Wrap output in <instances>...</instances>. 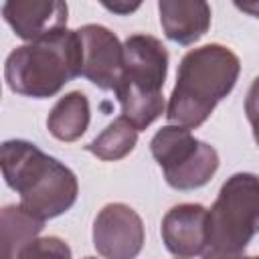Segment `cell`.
Returning <instances> with one entry per match:
<instances>
[{
  "label": "cell",
  "mask_w": 259,
  "mask_h": 259,
  "mask_svg": "<svg viewBox=\"0 0 259 259\" xmlns=\"http://www.w3.org/2000/svg\"><path fill=\"white\" fill-rule=\"evenodd\" d=\"M144 223L140 214L123 204H105L93 223V247L107 259H132L144 247Z\"/></svg>",
  "instance_id": "obj_7"
},
{
  "label": "cell",
  "mask_w": 259,
  "mask_h": 259,
  "mask_svg": "<svg viewBox=\"0 0 259 259\" xmlns=\"http://www.w3.org/2000/svg\"><path fill=\"white\" fill-rule=\"evenodd\" d=\"M168 75V51L152 34H132L123 40V73L113 89L121 115L138 132L164 113L162 87Z\"/></svg>",
  "instance_id": "obj_4"
},
{
  "label": "cell",
  "mask_w": 259,
  "mask_h": 259,
  "mask_svg": "<svg viewBox=\"0 0 259 259\" xmlns=\"http://www.w3.org/2000/svg\"><path fill=\"white\" fill-rule=\"evenodd\" d=\"M233 4H235L241 12L259 18V0H233Z\"/></svg>",
  "instance_id": "obj_18"
},
{
  "label": "cell",
  "mask_w": 259,
  "mask_h": 259,
  "mask_svg": "<svg viewBox=\"0 0 259 259\" xmlns=\"http://www.w3.org/2000/svg\"><path fill=\"white\" fill-rule=\"evenodd\" d=\"M160 233L164 247L174 257L204 255L208 241V210L194 202L176 204L164 214Z\"/></svg>",
  "instance_id": "obj_10"
},
{
  "label": "cell",
  "mask_w": 259,
  "mask_h": 259,
  "mask_svg": "<svg viewBox=\"0 0 259 259\" xmlns=\"http://www.w3.org/2000/svg\"><path fill=\"white\" fill-rule=\"evenodd\" d=\"M138 144V127L123 115L113 119L95 140H91L85 150L95 154L99 160L115 162L125 158Z\"/></svg>",
  "instance_id": "obj_14"
},
{
  "label": "cell",
  "mask_w": 259,
  "mask_h": 259,
  "mask_svg": "<svg viewBox=\"0 0 259 259\" xmlns=\"http://www.w3.org/2000/svg\"><path fill=\"white\" fill-rule=\"evenodd\" d=\"M45 221L28 212L22 204H8L0 212V243L2 255L12 259L20 257V253L36 241L38 233L42 231Z\"/></svg>",
  "instance_id": "obj_13"
},
{
  "label": "cell",
  "mask_w": 259,
  "mask_h": 259,
  "mask_svg": "<svg viewBox=\"0 0 259 259\" xmlns=\"http://www.w3.org/2000/svg\"><path fill=\"white\" fill-rule=\"evenodd\" d=\"M245 113H247V119H249L251 130H253L255 144L259 146V77H255V81L251 83V87L247 91V97H245Z\"/></svg>",
  "instance_id": "obj_16"
},
{
  "label": "cell",
  "mask_w": 259,
  "mask_h": 259,
  "mask_svg": "<svg viewBox=\"0 0 259 259\" xmlns=\"http://www.w3.org/2000/svg\"><path fill=\"white\" fill-rule=\"evenodd\" d=\"M89 119V99L81 91H71L53 105L47 117V127L53 138L61 142H75L87 132Z\"/></svg>",
  "instance_id": "obj_12"
},
{
  "label": "cell",
  "mask_w": 259,
  "mask_h": 259,
  "mask_svg": "<svg viewBox=\"0 0 259 259\" xmlns=\"http://www.w3.org/2000/svg\"><path fill=\"white\" fill-rule=\"evenodd\" d=\"M83 49L77 30L61 28L40 40L26 42L6 57L4 79L10 91L47 99L81 75Z\"/></svg>",
  "instance_id": "obj_3"
},
{
  "label": "cell",
  "mask_w": 259,
  "mask_h": 259,
  "mask_svg": "<svg viewBox=\"0 0 259 259\" xmlns=\"http://www.w3.org/2000/svg\"><path fill=\"white\" fill-rule=\"evenodd\" d=\"M2 16L18 38L32 42L67 28L69 6L65 0H6Z\"/></svg>",
  "instance_id": "obj_9"
},
{
  "label": "cell",
  "mask_w": 259,
  "mask_h": 259,
  "mask_svg": "<svg viewBox=\"0 0 259 259\" xmlns=\"http://www.w3.org/2000/svg\"><path fill=\"white\" fill-rule=\"evenodd\" d=\"M239 73V57L219 42L188 51L178 65L176 83L168 99V121L188 130L200 127L219 101L233 91Z\"/></svg>",
  "instance_id": "obj_1"
},
{
  "label": "cell",
  "mask_w": 259,
  "mask_h": 259,
  "mask_svg": "<svg viewBox=\"0 0 259 259\" xmlns=\"http://www.w3.org/2000/svg\"><path fill=\"white\" fill-rule=\"evenodd\" d=\"M144 0H99V4L109 10L111 14H117V16H127V14H134L140 6H142Z\"/></svg>",
  "instance_id": "obj_17"
},
{
  "label": "cell",
  "mask_w": 259,
  "mask_h": 259,
  "mask_svg": "<svg viewBox=\"0 0 259 259\" xmlns=\"http://www.w3.org/2000/svg\"><path fill=\"white\" fill-rule=\"evenodd\" d=\"M0 166L6 184L20 194V204L49 221L67 212L79 194L75 172L26 140H6L0 148Z\"/></svg>",
  "instance_id": "obj_2"
},
{
  "label": "cell",
  "mask_w": 259,
  "mask_h": 259,
  "mask_svg": "<svg viewBox=\"0 0 259 259\" xmlns=\"http://www.w3.org/2000/svg\"><path fill=\"white\" fill-rule=\"evenodd\" d=\"M259 235V176L227 178L208 210V241L202 257H239Z\"/></svg>",
  "instance_id": "obj_5"
},
{
  "label": "cell",
  "mask_w": 259,
  "mask_h": 259,
  "mask_svg": "<svg viewBox=\"0 0 259 259\" xmlns=\"http://www.w3.org/2000/svg\"><path fill=\"white\" fill-rule=\"evenodd\" d=\"M77 32L83 49L81 77L103 91H113L123 73V45L101 24H85Z\"/></svg>",
  "instance_id": "obj_8"
},
{
  "label": "cell",
  "mask_w": 259,
  "mask_h": 259,
  "mask_svg": "<svg viewBox=\"0 0 259 259\" xmlns=\"http://www.w3.org/2000/svg\"><path fill=\"white\" fill-rule=\"evenodd\" d=\"M150 152L164 172L166 182L176 190H194L219 170L217 150L196 140L188 127L170 123L160 127L150 140Z\"/></svg>",
  "instance_id": "obj_6"
},
{
  "label": "cell",
  "mask_w": 259,
  "mask_h": 259,
  "mask_svg": "<svg viewBox=\"0 0 259 259\" xmlns=\"http://www.w3.org/2000/svg\"><path fill=\"white\" fill-rule=\"evenodd\" d=\"M20 257H63V259H69L71 257V249L59 237H45V239L32 241L20 253Z\"/></svg>",
  "instance_id": "obj_15"
},
{
  "label": "cell",
  "mask_w": 259,
  "mask_h": 259,
  "mask_svg": "<svg viewBox=\"0 0 259 259\" xmlns=\"http://www.w3.org/2000/svg\"><path fill=\"white\" fill-rule=\"evenodd\" d=\"M160 24L172 42L194 45L210 28V6L206 0H158Z\"/></svg>",
  "instance_id": "obj_11"
}]
</instances>
